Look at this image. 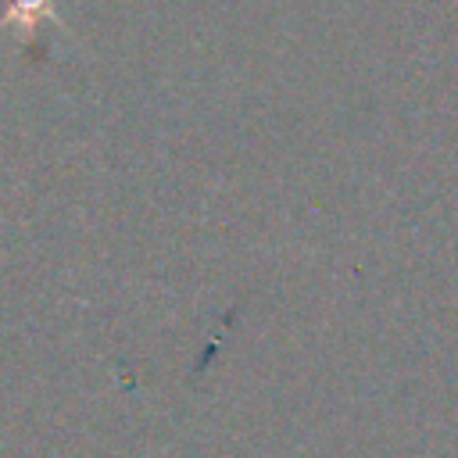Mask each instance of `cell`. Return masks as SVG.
I'll return each mask as SVG.
<instances>
[{
	"label": "cell",
	"instance_id": "6da1fadb",
	"mask_svg": "<svg viewBox=\"0 0 458 458\" xmlns=\"http://www.w3.org/2000/svg\"><path fill=\"white\" fill-rule=\"evenodd\" d=\"M57 0H7L0 14V29H14L18 39H32L43 21H57Z\"/></svg>",
	"mask_w": 458,
	"mask_h": 458
}]
</instances>
